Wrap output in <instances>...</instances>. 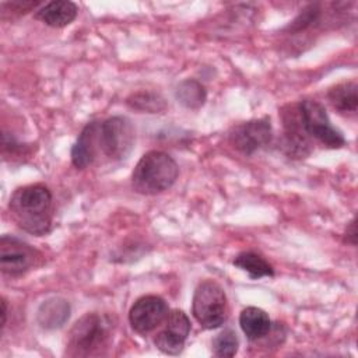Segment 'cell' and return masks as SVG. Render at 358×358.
I'll return each mask as SVG.
<instances>
[{
	"mask_svg": "<svg viewBox=\"0 0 358 358\" xmlns=\"http://www.w3.org/2000/svg\"><path fill=\"white\" fill-rule=\"evenodd\" d=\"M8 211L11 220L28 234L42 236L52 229L53 199L45 185L15 189L8 201Z\"/></svg>",
	"mask_w": 358,
	"mask_h": 358,
	"instance_id": "cell-1",
	"label": "cell"
},
{
	"mask_svg": "<svg viewBox=\"0 0 358 358\" xmlns=\"http://www.w3.org/2000/svg\"><path fill=\"white\" fill-rule=\"evenodd\" d=\"M176 161L166 152L152 150L145 152L131 173V186L137 193L152 196L168 190L178 179Z\"/></svg>",
	"mask_w": 358,
	"mask_h": 358,
	"instance_id": "cell-2",
	"label": "cell"
},
{
	"mask_svg": "<svg viewBox=\"0 0 358 358\" xmlns=\"http://www.w3.org/2000/svg\"><path fill=\"white\" fill-rule=\"evenodd\" d=\"M112 338V322L99 313H87L69 331L66 355L92 357L103 354Z\"/></svg>",
	"mask_w": 358,
	"mask_h": 358,
	"instance_id": "cell-3",
	"label": "cell"
},
{
	"mask_svg": "<svg viewBox=\"0 0 358 358\" xmlns=\"http://www.w3.org/2000/svg\"><path fill=\"white\" fill-rule=\"evenodd\" d=\"M136 133L131 122L123 116H113L98 122V152L110 161L126 159L134 147Z\"/></svg>",
	"mask_w": 358,
	"mask_h": 358,
	"instance_id": "cell-4",
	"label": "cell"
},
{
	"mask_svg": "<svg viewBox=\"0 0 358 358\" xmlns=\"http://www.w3.org/2000/svg\"><path fill=\"white\" fill-rule=\"evenodd\" d=\"M192 313L204 329L220 327L228 315V301L220 284L211 280L200 282L193 294Z\"/></svg>",
	"mask_w": 358,
	"mask_h": 358,
	"instance_id": "cell-5",
	"label": "cell"
},
{
	"mask_svg": "<svg viewBox=\"0 0 358 358\" xmlns=\"http://www.w3.org/2000/svg\"><path fill=\"white\" fill-rule=\"evenodd\" d=\"M296 106L302 127L308 136H312L329 148H340L345 144L343 133L331 124L323 105L313 99H303Z\"/></svg>",
	"mask_w": 358,
	"mask_h": 358,
	"instance_id": "cell-6",
	"label": "cell"
},
{
	"mask_svg": "<svg viewBox=\"0 0 358 358\" xmlns=\"http://www.w3.org/2000/svg\"><path fill=\"white\" fill-rule=\"evenodd\" d=\"M42 260L39 250L14 236L0 239V268L7 275H21L36 267Z\"/></svg>",
	"mask_w": 358,
	"mask_h": 358,
	"instance_id": "cell-7",
	"label": "cell"
},
{
	"mask_svg": "<svg viewBox=\"0 0 358 358\" xmlns=\"http://www.w3.org/2000/svg\"><path fill=\"white\" fill-rule=\"evenodd\" d=\"M166 302L157 295H145L138 298L129 310V322L134 331L147 334L157 329L168 315Z\"/></svg>",
	"mask_w": 358,
	"mask_h": 358,
	"instance_id": "cell-8",
	"label": "cell"
},
{
	"mask_svg": "<svg viewBox=\"0 0 358 358\" xmlns=\"http://www.w3.org/2000/svg\"><path fill=\"white\" fill-rule=\"evenodd\" d=\"M271 124L267 117L253 119L235 126L229 133V143L241 152L250 155L266 147L271 140Z\"/></svg>",
	"mask_w": 358,
	"mask_h": 358,
	"instance_id": "cell-9",
	"label": "cell"
},
{
	"mask_svg": "<svg viewBox=\"0 0 358 358\" xmlns=\"http://www.w3.org/2000/svg\"><path fill=\"white\" fill-rule=\"evenodd\" d=\"M190 333V320L180 309L168 312L164 329L154 337L155 347L168 355H178L185 347V341Z\"/></svg>",
	"mask_w": 358,
	"mask_h": 358,
	"instance_id": "cell-10",
	"label": "cell"
},
{
	"mask_svg": "<svg viewBox=\"0 0 358 358\" xmlns=\"http://www.w3.org/2000/svg\"><path fill=\"white\" fill-rule=\"evenodd\" d=\"M96 133H98L96 120L90 122L80 133L78 138L76 140L71 148V162L76 168L84 169L90 166L99 157Z\"/></svg>",
	"mask_w": 358,
	"mask_h": 358,
	"instance_id": "cell-11",
	"label": "cell"
},
{
	"mask_svg": "<svg viewBox=\"0 0 358 358\" xmlns=\"http://www.w3.org/2000/svg\"><path fill=\"white\" fill-rule=\"evenodd\" d=\"M77 6L70 0H55L46 3L35 13V18L53 28H63L77 17Z\"/></svg>",
	"mask_w": 358,
	"mask_h": 358,
	"instance_id": "cell-12",
	"label": "cell"
},
{
	"mask_svg": "<svg viewBox=\"0 0 358 358\" xmlns=\"http://www.w3.org/2000/svg\"><path fill=\"white\" fill-rule=\"evenodd\" d=\"M70 316V305L66 299L55 296L46 299L38 309V323L41 327L52 330L62 327Z\"/></svg>",
	"mask_w": 358,
	"mask_h": 358,
	"instance_id": "cell-13",
	"label": "cell"
},
{
	"mask_svg": "<svg viewBox=\"0 0 358 358\" xmlns=\"http://www.w3.org/2000/svg\"><path fill=\"white\" fill-rule=\"evenodd\" d=\"M239 324L249 340H259L267 336L271 330V320L268 315L256 306H248L241 312Z\"/></svg>",
	"mask_w": 358,
	"mask_h": 358,
	"instance_id": "cell-14",
	"label": "cell"
},
{
	"mask_svg": "<svg viewBox=\"0 0 358 358\" xmlns=\"http://www.w3.org/2000/svg\"><path fill=\"white\" fill-rule=\"evenodd\" d=\"M327 98L338 112H355L358 108V87L355 81H347L330 88Z\"/></svg>",
	"mask_w": 358,
	"mask_h": 358,
	"instance_id": "cell-15",
	"label": "cell"
},
{
	"mask_svg": "<svg viewBox=\"0 0 358 358\" xmlns=\"http://www.w3.org/2000/svg\"><path fill=\"white\" fill-rule=\"evenodd\" d=\"M234 266L246 271L250 278L259 280L262 277H273L274 268L273 266L263 259L260 255L255 252H242L234 259Z\"/></svg>",
	"mask_w": 358,
	"mask_h": 358,
	"instance_id": "cell-16",
	"label": "cell"
},
{
	"mask_svg": "<svg viewBox=\"0 0 358 358\" xmlns=\"http://www.w3.org/2000/svg\"><path fill=\"white\" fill-rule=\"evenodd\" d=\"M176 99L186 108H200L206 101V90L196 80H185L176 88Z\"/></svg>",
	"mask_w": 358,
	"mask_h": 358,
	"instance_id": "cell-17",
	"label": "cell"
},
{
	"mask_svg": "<svg viewBox=\"0 0 358 358\" xmlns=\"http://www.w3.org/2000/svg\"><path fill=\"white\" fill-rule=\"evenodd\" d=\"M239 340L234 330L227 329L213 340V350L217 357H234L238 352Z\"/></svg>",
	"mask_w": 358,
	"mask_h": 358,
	"instance_id": "cell-18",
	"label": "cell"
},
{
	"mask_svg": "<svg viewBox=\"0 0 358 358\" xmlns=\"http://www.w3.org/2000/svg\"><path fill=\"white\" fill-rule=\"evenodd\" d=\"M129 105H131L133 108L138 109V110H147L151 113H155L158 110L164 109V101L155 95V94H150V92H140L133 95L131 98H129Z\"/></svg>",
	"mask_w": 358,
	"mask_h": 358,
	"instance_id": "cell-19",
	"label": "cell"
},
{
	"mask_svg": "<svg viewBox=\"0 0 358 358\" xmlns=\"http://www.w3.org/2000/svg\"><path fill=\"white\" fill-rule=\"evenodd\" d=\"M344 239H345V242L351 243L352 246H355V245H357V227H355V218H352V220L348 222V225H347V228H345V232H344Z\"/></svg>",
	"mask_w": 358,
	"mask_h": 358,
	"instance_id": "cell-20",
	"label": "cell"
},
{
	"mask_svg": "<svg viewBox=\"0 0 358 358\" xmlns=\"http://www.w3.org/2000/svg\"><path fill=\"white\" fill-rule=\"evenodd\" d=\"M1 306H3V322H1V326L4 327L6 326V319H7V302H6V299L1 301Z\"/></svg>",
	"mask_w": 358,
	"mask_h": 358,
	"instance_id": "cell-21",
	"label": "cell"
}]
</instances>
